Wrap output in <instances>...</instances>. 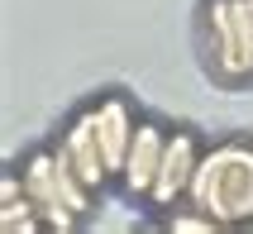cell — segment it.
Listing matches in <instances>:
<instances>
[{
    "mask_svg": "<svg viewBox=\"0 0 253 234\" xmlns=\"http://www.w3.org/2000/svg\"><path fill=\"white\" fill-rule=\"evenodd\" d=\"M186 201L220 220V230L253 225V139H225L201 153Z\"/></svg>",
    "mask_w": 253,
    "mask_h": 234,
    "instance_id": "1",
    "label": "cell"
},
{
    "mask_svg": "<svg viewBox=\"0 0 253 234\" xmlns=\"http://www.w3.org/2000/svg\"><path fill=\"white\" fill-rule=\"evenodd\" d=\"M201 167V143L191 129H172L168 134V148H163V163H158V177H153V210H172L177 201H186L191 191V177H196Z\"/></svg>",
    "mask_w": 253,
    "mask_h": 234,
    "instance_id": "2",
    "label": "cell"
},
{
    "mask_svg": "<svg viewBox=\"0 0 253 234\" xmlns=\"http://www.w3.org/2000/svg\"><path fill=\"white\" fill-rule=\"evenodd\" d=\"M24 191H29V201L39 206V215H43V225L53 234H67V230H77V210L67 206V196H62V187H57V167H53V148H39V153H29L24 158Z\"/></svg>",
    "mask_w": 253,
    "mask_h": 234,
    "instance_id": "3",
    "label": "cell"
},
{
    "mask_svg": "<svg viewBox=\"0 0 253 234\" xmlns=\"http://www.w3.org/2000/svg\"><path fill=\"white\" fill-rule=\"evenodd\" d=\"M206 34H211V57L215 72L225 82H244L253 77L249 57H244V39H239V14H234V0H211L206 5Z\"/></svg>",
    "mask_w": 253,
    "mask_h": 234,
    "instance_id": "4",
    "label": "cell"
},
{
    "mask_svg": "<svg viewBox=\"0 0 253 234\" xmlns=\"http://www.w3.org/2000/svg\"><path fill=\"white\" fill-rule=\"evenodd\" d=\"M53 153H62V158L77 167V177H82L91 191H100L105 182H115V177H110V167H105V153H100V139H96V120H91V110L77 115V120H72L62 134H57Z\"/></svg>",
    "mask_w": 253,
    "mask_h": 234,
    "instance_id": "5",
    "label": "cell"
},
{
    "mask_svg": "<svg viewBox=\"0 0 253 234\" xmlns=\"http://www.w3.org/2000/svg\"><path fill=\"white\" fill-rule=\"evenodd\" d=\"M91 120H96V139H100V153H105V167H110V177L120 182L129 143L139 134V115L129 110L125 96H105L100 105H91Z\"/></svg>",
    "mask_w": 253,
    "mask_h": 234,
    "instance_id": "6",
    "label": "cell"
},
{
    "mask_svg": "<svg viewBox=\"0 0 253 234\" xmlns=\"http://www.w3.org/2000/svg\"><path fill=\"white\" fill-rule=\"evenodd\" d=\"M168 134L172 129H163L158 120H139V134H134V143H129L125 172H120V187H125L129 196L148 201L153 177H158V163H163V148H168Z\"/></svg>",
    "mask_w": 253,
    "mask_h": 234,
    "instance_id": "7",
    "label": "cell"
},
{
    "mask_svg": "<svg viewBox=\"0 0 253 234\" xmlns=\"http://www.w3.org/2000/svg\"><path fill=\"white\" fill-rule=\"evenodd\" d=\"M0 230L5 234H39L48 225H43L39 206L29 201V191H10V196H0Z\"/></svg>",
    "mask_w": 253,
    "mask_h": 234,
    "instance_id": "8",
    "label": "cell"
},
{
    "mask_svg": "<svg viewBox=\"0 0 253 234\" xmlns=\"http://www.w3.org/2000/svg\"><path fill=\"white\" fill-rule=\"evenodd\" d=\"M168 230H177V234H191V230H220V220H215V215H206V210H196L191 201H186V210L168 215Z\"/></svg>",
    "mask_w": 253,
    "mask_h": 234,
    "instance_id": "9",
    "label": "cell"
},
{
    "mask_svg": "<svg viewBox=\"0 0 253 234\" xmlns=\"http://www.w3.org/2000/svg\"><path fill=\"white\" fill-rule=\"evenodd\" d=\"M234 14H239V39H244V57H249V72H253V0H234Z\"/></svg>",
    "mask_w": 253,
    "mask_h": 234,
    "instance_id": "10",
    "label": "cell"
}]
</instances>
